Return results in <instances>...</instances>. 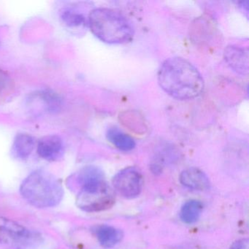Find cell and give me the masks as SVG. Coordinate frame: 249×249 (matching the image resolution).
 I'll use <instances>...</instances> for the list:
<instances>
[{
	"instance_id": "9",
	"label": "cell",
	"mask_w": 249,
	"mask_h": 249,
	"mask_svg": "<svg viewBox=\"0 0 249 249\" xmlns=\"http://www.w3.org/2000/svg\"><path fill=\"white\" fill-rule=\"evenodd\" d=\"M180 181L188 189L204 191L209 188L210 182L206 175L196 167H191L182 172Z\"/></svg>"
},
{
	"instance_id": "5",
	"label": "cell",
	"mask_w": 249,
	"mask_h": 249,
	"mask_svg": "<svg viewBox=\"0 0 249 249\" xmlns=\"http://www.w3.org/2000/svg\"><path fill=\"white\" fill-rule=\"evenodd\" d=\"M39 236L10 218L0 216V243L24 249L36 244Z\"/></svg>"
},
{
	"instance_id": "6",
	"label": "cell",
	"mask_w": 249,
	"mask_h": 249,
	"mask_svg": "<svg viewBox=\"0 0 249 249\" xmlns=\"http://www.w3.org/2000/svg\"><path fill=\"white\" fill-rule=\"evenodd\" d=\"M113 187L115 190L127 199L139 196L142 192L143 180L142 175L134 167L124 169L113 177Z\"/></svg>"
},
{
	"instance_id": "7",
	"label": "cell",
	"mask_w": 249,
	"mask_h": 249,
	"mask_svg": "<svg viewBox=\"0 0 249 249\" xmlns=\"http://www.w3.org/2000/svg\"><path fill=\"white\" fill-rule=\"evenodd\" d=\"M37 154L43 160L56 161L64 154L63 141L58 135H47L39 141L37 145Z\"/></svg>"
},
{
	"instance_id": "16",
	"label": "cell",
	"mask_w": 249,
	"mask_h": 249,
	"mask_svg": "<svg viewBox=\"0 0 249 249\" xmlns=\"http://www.w3.org/2000/svg\"><path fill=\"white\" fill-rule=\"evenodd\" d=\"M8 82H9V76L8 74L2 70H0V91L6 88Z\"/></svg>"
},
{
	"instance_id": "4",
	"label": "cell",
	"mask_w": 249,
	"mask_h": 249,
	"mask_svg": "<svg viewBox=\"0 0 249 249\" xmlns=\"http://www.w3.org/2000/svg\"><path fill=\"white\" fill-rule=\"evenodd\" d=\"M116 201L114 192L104 179L81 186L76 198V205L85 212L97 213L110 209Z\"/></svg>"
},
{
	"instance_id": "3",
	"label": "cell",
	"mask_w": 249,
	"mask_h": 249,
	"mask_svg": "<svg viewBox=\"0 0 249 249\" xmlns=\"http://www.w3.org/2000/svg\"><path fill=\"white\" fill-rule=\"evenodd\" d=\"M91 33L108 44H122L130 41L134 32L130 23L118 11L109 8L93 10L88 18Z\"/></svg>"
},
{
	"instance_id": "2",
	"label": "cell",
	"mask_w": 249,
	"mask_h": 249,
	"mask_svg": "<svg viewBox=\"0 0 249 249\" xmlns=\"http://www.w3.org/2000/svg\"><path fill=\"white\" fill-rule=\"evenodd\" d=\"M20 193L33 206L47 208L60 203L64 189L54 176L44 170H37L24 179L20 186Z\"/></svg>"
},
{
	"instance_id": "15",
	"label": "cell",
	"mask_w": 249,
	"mask_h": 249,
	"mask_svg": "<svg viewBox=\"0 0 249 249\" xmlns=\"http://www.w3.org/2000/svg\"><path fill=\"white\" fill-rule=\"evenodd\" d=\"M249 243L248 239H240L234 242L230 249H249Z\"/></svg>"
},
{
	"instance_id": "1",
	"label": "cell",
	"mask_w": 249,
	"mask_h": 249,
	"mask_svg": "<svg viewBox=\"0 0 249 249\" xmlns=\"http://www.w3.org/2000/svg\"><path fill=\"white\" fill-rule=\"evenodd\" d=\"M158 82L169 95L179 100H193L204 90L203 78L191 62L173 57L163 62L158 71Z\"/></svg>"
},
{
	"instance_id": "10",
	"label": "cell",
	"mask_w": 249,
	"mask_h": 249,
	"mask_svg": "<svg viewBox=\"0 0 249 249\" xmlns=\"http://www.w3.org/2000/svg\"><path fill=\"white\" fill-rule=\"evenodd\" d=\"M94 233L99 243L106 249L114 247L124 237L122 230L109 225L97 226L94 229Z\"/></svg>"
},
{
	"instance_id": "13",
	"label": "cell",
	"mask_w": 249,
	"mask_h": 249,
	"mask_svg": "<svg viewBox=\"0 0 249 249\" xmlns=\"http://www.w3.org/2000/svg\"><path fill=\"white\" fill-rule=\"evenodd\" d=\"M62 24L70 30H78L85 27L87 20L81 13L72 8H65L60 14Z\"/></svg>"
},
{
	"instance_id": "8",
	"label": "cell",
	"mask_w": 249,
	"mask_h": 249,
	"mask_svg": "<svg viewBox=\"0 0 249 249\" xmlns=\"http://www.w3.org/2000/svg\"><path fill=\"white\" fill-rule=\"evenodd\" d=\"M226 62L234 71L246 75L249 71V53L247 49L230 46L224 52Z\"/></svg>"
},
{
	"instance_id": "11",
	"label": "cell",
	"mask_w": 249,
	"mask_h": 249,
	"mask_svg": "<svg viewBox=\"0 0 249 249\" xmlns=\"http://www.w3.org/2000/svg\"><path fill=\"white\" fill-rule=\"evenodd\" d=\"M36 147V141L32 135L26 133L18 134L13 144V153L17 158L25 160L31 155Z\"/></svg>"
},
{
	"instance_id": "14",
	"label": "cell",
	"mask_w": 249,
	"mask_h": 249,
	"mask_svg": "<svg viewBox=\"0 0 249 249\" xmlns=\"http://www.w3.org/2000/svg\"><path fill=\"white\" fill-rule=\"evenodd\" d=\"M202 205L199 201L189 200L182 206L180 212V219L186 224H194L199 219L202 211Z\"/></svg>"
},
{
	"instance_id": "12",
	"label": "cell",
	"mask_w": 249,
	"mask_h": 249,
	"mask_svg": "<svg viewBox=\"0 0 249 249\" xmlns=\"http://www.w3.org/2000/svg\"><path fill=\"white\" fill-rule=\"evenodd\" d=\"M107 140L121 151H129L134 149L135 142L132 137L117 128H110L107 133Z\"/></svg>"
}]
</instances>
